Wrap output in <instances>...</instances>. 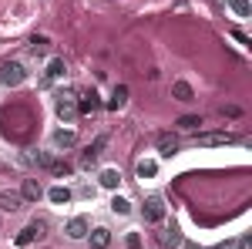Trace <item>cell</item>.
<instances>
[{"label": "cell", "mask_w": 252, "mask_h": 249, "mask_svg": "<svg viewBox=\"0 0 252 249\" xmlns=\"http://www.w3.org/2000/svg\"><path fill=\"white\" fill-rule=\"evenodd\" d=\"M111 209H115V215H128V212H131V202H128V199H121V195H115Z\"/></svg>", "instance_id": "obj_20"}, {"label": "cell", "mask_w": 252, "mask_h": 249, "mask_svg": "<svg viewBox=\"0 0 252 249\" xmlns=\"http://www.w3.org/2000/svg\"><path fill=\"white\" fill-rule=\"evenodd\" d=\"M192 142H195V145H202V148H209V145H225V142H232V135H225V132H209V135H195Z\"/></svg>", "instance_id": "obj_5"}, {"label": "cell", "mask_w": 252, "mask_h": 249, "mask_svg": "<svg viewBox=\"0 0 252 249\" xmlns=\"http://www.w3.org/2000/svg\"><path fill=\"white\" fill-rule=\"evenodd\" d=\"M172 95L178 98V101H192L195 91H192V84H185V81H175V84H172Z\"/></svg>", "instance_id": "obj_14"}, {"label": "cell", "mask_w": 252, "mask_h": 249, "mask_svg": "<svg viewBox=\"0 0 252 249\" xmlns=\"http://www.w3.org/2000/svg\"><path fill=\"white\" fill-rule=\"evenodd\" d=\"M91 246H94V249H108V246H111V232H108V229H94V232H91Z\"/></svg>", "instance_id": "obj_16"}, {"label": "cell", "mask_w": 252, "mask_h": 249, "mask_svg": "<svg viewBox=\"0 0 252 249\" xmlns=\"http://www.w3.org/2000/svg\"><path fill=\"white\" fill-rule=\"evenodd\" d=\"M235 249H252V239H249V236H242V239L235 243Z\"/></svg>", "instance_id": "obj_28"}, {"label": "cell", "mask_w": 252, "mask_h": 249, "mask_svg": "<svg viewBox=\"0 0 252 249\" xmlns=\"http://www.w3.org/2000/svg\"><path fill=\"white\" fill-rule=\"evenodd\" d=\"M54 108H58L61 121H74V118H78V98L74 95H58V105H54Z\"/></svg>", "instance_id": "obj_2"}, {"label": "cell", "mask_w": 252, "mask_h": 249, "mask_svg": "<svg viewBox=\"0 0 252 249\" xmlns=\"http://www.w3.org/2000/svg\"><path fill=\"white\" fill-rule=\"evenodd\" d=\"M212 249H235V243H229V239H225V243H219V246H212Z\"/></svg>", "instance_id": "obj_29"}, {"label": "cell", "mask_w": 252, "mask_h": 249, "mask_svg": "<svg viewBox=\"0 0 252 249\" xmlns=\"http://www.w3.org/2000/svg\"><path fill=\"white\" fill-rule=\"evenodd\" d=\"M47 199H51L54 206H64V202H71V189H64V185H54V189L47 192Z\"/></svg>", "instance_id": "obj_15"}, {"label": "cell", "mask_w": 252, "mask_h": 249, "mask_svg": "<svg viewBox=\"0 0 252 249\" xmlns=\"http://www.w3.org/2000/svg\"><path fill=\"white\" fill-rule=\"evenodd\" d=\"M125 101H128V88H125V84H118L115 95H111V101H108V108H111V111H121V108H125Z\"/></svg>", "instance_id": "obj_12"}, {"label": "cell", "mask_w": 252, "mask_h": 249, "mask_svg": "<svg viewBox=\"0 0 252 249\" xmlns=\"http://www.w3.org/2000/svg\"><path fill=\"white\" fill-rule=\"evenodd\" d=\"M0 81H3L7 88H17V84H24V81H27L24 64H17V61H7V64L0 68Z\"/></svg>", "instance_id": "obj_1"}, {"label": "cell", "mask_w": 252, "mask_h": 249, "mask_svg": "<svg viewBox=\"0 0 252 249\" xmlns=\"http://www.w3.org/2000/svg\"><path fill=\"white\" fill-rule=\"evenodd\" d=\"M64 71H67V68H64V61L54 58L51 64H47V81H58V77H64Z\"/></svg>", "instance_id": "obj_18"}, {"label": "cell", "mask_w": 252, "mask_h": 249, "mask_svg": "<svg viewBox=\"0 0 252 249\" xmlns=\"http://www.w3.org/2000/svg\"><path fill=\"white\" fill-rule=\"evenodd\" d=\"M40 229H44V222H37V226H27V229H20L17 246H31V243H34V239L40 236Z\"/></svg>", "instance_id": "obj_10"}, {"label": "cell", "mask_w": 252, "mask_h": 249, "mask_svg": "<svg viewBox=\"0 0 252 249\" xmlns=\"http://www.w3.org/2000/svg\"><path fill=\"white\" fill-rule=\"evenodd\" d=\"M125 246H128V249H141V236H138V232H131V236L125 239Z\"/></svg>", "instance_id": "obj_26"}, {"label": "cell", "mask_w": 252, "mask_h": 249, "mask_svg": "<svg viewBox=\"0 0 252 249\" xmlns=\"http://www.w3.org/2000/svg\"><path fill=\"white\" fill-rule=\"evenodd\" d=\"M232 37L239 40V44H242V47H249V34H246V31H232Z\"/></svg>", "instance_id": "obj_27"}, {"label": "cell", "mask_w": 252, "mask_h": 249, "mask_svg": "<svg viewBox=\"0 0 252 249\" xmlns=\"http://www.w3.org/2000/svg\"><path fill=\"white\" fill-rule=\"evenodd\" d=\"M47 47H51V40H47V37H34V40H31V51H34V54H44Z\"/></svg>", "instance_id": "obj_24"}, {"label": "cell", "mask_w": 252, "mask_h": 249, "mask_svg": "<svg viewBox=\"0 0 252 249\" xmlns=\"http://www.w3.org/2000/svg\"><path fill=\"white\" fill-rule=\"evenodd\" d=\"M229 3H232V10L239 14V17H249V14H252V3H249V0H229Z\"/></svg>", "instance_id": "obj_21"}, {"label": "cell", "mask_w": 252, "mask_h": 249, "mask_svg": "<svg viewBox=\"0 0 252 249\" xmlns=\"http://www.w3.org/2000/svg\"><path fill=\"white\" fill-rule=\"evenodd\" d=\"M64 232H67V236H71V239H84V236H88V222H84V219H71V222H67V226H64Z\"/></svg>", "instance_id": "obj_9"}, {"label": "cell", "mask_w": 252, "mask_h": 249, "mask_svg": "<svg viewBox=\"0 0 252 249\" xmlns=\"http://www.w3.org/2000/svg\"><path fill=\"white\" fill-rule=\"evenodd\" d=\"M54 145H58V148H74V145H78V135H74V132H64V128H61V132L54 135Z\"/></svg>", "instance_id": "obj_13"}, {"label": "cell", "mask_w": 252, "mask_h": 249, "mask_svg": "<svg viewBox=\"0 0 252 249\" xmlns=\"http://www.w3.org/2000/svg\"><path fill=\"white\" fill-rule=\"evenodd\" d=\"M97 108H101V101H97L94 91L81 95V101H78V115H81V111H84V115H91V111H97Z\"/></svg>", "instance_id": "obj_8"}, {"label": "cell", "mask_w": 252, "mask_h": 249, "mask_svg": "<svg viewBox=\"0 0 252 249\" xmlns=\"http://www.w3.org/2000/svg\"><path fill=\"white\" fill-rule=\"evenodd\" d=\"M158 243H161L165 249H175V246H182V232H178V229L172 226V229H165L161 236H158Z\"/></svg>", "instance_id": "obj_11"}, {"label": "cell", "mask_w": 252, "mask_h": 249, "mask_svg": "<svg viewBox=\"0 0 252 249\" xmlns=\"http://www.w3.org/2000/svg\"><path fill=\"white\" fill-rule=\"evenodd\" d=\"M20 195H24L27 202H37L40 195H44V189H40L37 178H24V189H20Z\"/></svg>", "instance_id": "obj_7"}, {"label": "cell", "mask_w": 252, "mask_h": 249, "mask_svg": "<svg viewBox=\"0 0 252 249\" xmlns=\"http://www.w3.org/2000/svg\"><path fill=\"white\" fill-rule=\"evenodd\" d=\"M27 158H31L34 165H44V169H51V165H54V162H51V155H44V152H31Z\"/></svg>", "instance_id": "obj_23"}, {"label": "cell", "mask_w": 252, "mask_h": 249, "mask_svg": "<svg viewBox=\"0 0 252 249\" xmlns=\"http://www.w3.org/2000/svg\"><path fill=\"white\" fill-rule=\"evenodd\" d=\"M118 182H121V172H118V169H104V172H101V185H104V189H118Z\"/></svg>", "instance_id": "obj_17"}, {"label": "cell", "mask_w": 252, "mask_h": 249, "mask_svg": "<svg viewBox=\"0 0 252 249\" xmlns=\"http://www.w3.org/2000/svg\"><path fill=\"white\" fill-rule=\"evenodd\" d=\"M202 125V118L198 115H185V118H178V128H185V132H192V128H198Z\"/></svg>", "instance_id": "obj_22"}, {"label": "cell", "mask_w": 252, "mask_h": 249, "mask_svg": "<svg viewBox=\"0 0 252 249\" xmlns=\"http://www.w3.org/2000/svg\"><path fill=\"white\" fill-rule=\"evenodd\" d=\"M20 202H24L20 192H0V209H3V212H17Z\"/></svg>", "instance_id": "obj_6"}, {"label": "cell", "mask_w": 252, "mask_h": 249, "mask_svg": "<svg viewBox=\"0 0 252 249\" xmlns=\"http://www.w3.org/2000/svg\"><path fill=\"white\" fill-rule=\"evenodd\" d=\"M178 148H182V142H178L175 135H168V132L158 135V155H161V158H172V155H178Z\"/></svg>", "instance_id": "obj_4"}, {"label": "cell", "mask_w": 252, "mask_h": 249, "mask_svg": "<svg viewBox=\"0 0 252 249\" xmlns=\"http://www.w3.org/2000/svg\"><path fill=\"white\" fill-rule=\"evenodd\" d=\"M51 172H54V175H67V172H71V165H67V162H54Z\"/></svg>", "instance_id": "obj_25"}, {"label": "cell", "mask_w": 252, "mask_h": 249, "mask_svg": "<svg viewBox=\"0 0 252 249\" xmlns=\"http://www.w3.org/2000/svg\"><path fill=\"white\" fill-rule=\"evenodd\" d=\"M155 172H158L155 162H148V158H141V162H138V178H155Z\"/></svg>", "instance_id": "obj_19"}, {"label": "cell", "mask_w": 252, "mask_h": 249, "mask_svg": "<svg viewBox=\"0 0 252 249\" xmlns=\"http://www.w3.org/2000/svg\"><path fill=\"white\" fill-rule=\"evenodd\" d=\"M141 212H145L148 222H161V219H165V202H161V195H148Z\"/></svg>", "instance_id": "obj_3"}]
</instances>
